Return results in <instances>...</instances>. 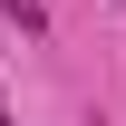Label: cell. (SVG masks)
I'll return each mask as SVG.
<instances>
[{
	"instance_id": "6da1fadb",
	"label": "cell",
	"mask_w": 126,
	"mask_h": 126,
	"mask_svg": "<svg viewBox=\"0 0 126 126\" xmlns=\"http://www.w3.org/2000/svg\"><path fill=\"white\" fill-rule=\"evenodd\" d=\"M0 10H10V19H19V29H29V39L48 29V0H0Z\"/></svg>"
},
{
	"instance_id": "7a4b0ae2",
	"label": "cell",
	"mask_w": 126,
	"mask_h": 126,
	"mask_svg": "<svg viewBox=\"0 0 126 126\" xmlns=\"http://www.w3.org/2000/svg\"><path fill=\"white\" fill-rule=\"evenodd\" d=\"M0 126H19V116H10V97H0Z\"/></svg>"
}]
</instances>
